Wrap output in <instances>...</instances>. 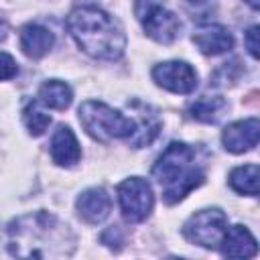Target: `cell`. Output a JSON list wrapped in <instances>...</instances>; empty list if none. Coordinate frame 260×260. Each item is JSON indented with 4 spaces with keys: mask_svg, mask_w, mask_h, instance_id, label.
Masks as SVG:
<instances>
[{
    "mask_svg": "<svg viewBox=\"0 0 260 260\" xmlns=\"http://www.w3.org/2000/svg\"><path fill=\"white\" fill-rule=\"evenodd\" d=\"M73 248L69 228L47 211L12 219L0 236V256L10 258H63Z\"/></svg>",
    "mask_w": 260,
    "mask_h": 260,
    "instance_id": "obj_1",
    "label": "cell"
},
{
    "mask_svg": "<svg viewBox=\"0 0 260 260\" xmlns=\"http://www.w3.org/2000/svg\"><path fill=\"white\" fill-rule=\"evenodd\" d=\"M67 30L77 47L104 61H116L126 49L122 26L98 6H79L67 16Z\"/></svg>",
    "mask_w": 260,
    "mask_h": 260,
    "instance_id": "obj_2",
    "label": "cell"
},
{
    "mask_svg": "<svg viewBox=\"0 0 260 260\" xmlns=\"http://www.w3.org/2000/svg\"><path fill=\"white\" fill-rule=\"evenodd\" d=\"M152 177L162 187L165 203L173 205L195 191L205 173L195 160V150L185 142H171L152 167Z\"/></svg>",
    "mask_w": 260,
    "mask_h": 260,
    "instance_id": "obj_3",
    "label": "cell"
},
{
    "mask_svg": "<svg viewBox=\"0 0 260 260\" xmlns=\"http://www.w3.org/2000/svg\"><path fill=\"white\" fill-rule=\"evenodd\" d=\"M79 122L85 128V132L100 142H110L114 138L132 136L136 128L134 120L126 118L118 110L98 100H87L79 106Z\"/></svg>",
    "mask_w": 260,
    "mask_h": 260,
    "instance_id": "obj_4",
    "label": "cell"
},
{
    "mask_svg": "<svg viewBox=\"0 0 260 260\" xmlns=\"http://www.w3.org/2000/svg\"><path fill=\"white\" fill-rule=\"evenodd\" d=\"M228 230V217L221 209L209 207L193 213L185 225H183V236L197 246L203 248H219L223 236Z\"/></svg>",
    "mask_w": 260,
    "mask_h": 260,
    "instance_id": "obj_5",
    "label": "cell"
},
{
    "mask_svg": "<svg viewBox=\"0 0 260 260\" xmlns=\"http://www.w3.org/2000/svg\"><path fill=\"white\" fill-rule=\"evenodd\" d=\"M116 191H118L122 215L128 221L138 223L150 215L152 205H154V195H152V187L146 179L130 177V179L122 181Z\"/></svg>",
    "mask_w": 260,
    "mask_h": 260,
    "instance_id": "obj_6",
    "label": "cell"
},
{
    "mask_svg": "<svg viewBox=\"0 0 260 260\" xmlns=\"http://www.w3.org/2000/svg\"><path fill=\"white\" fill-rule=\"evenodd\" d=\"M152 79L156 85L173 93H191L197 87V73L185 61H165L154 65Z\"/></svg>",
    "mask_w": 260,
    "mask_h": 260,
    "instance_id": "obj_7",
    "label": "cell"
},
{
    "mask_svg": "<svg viewBox=\"0 0 260 260\" xmlns=\"http://www.w3.org/2000/svg\"><path fill=\"white\" fill-rule=\"evenodd\" d=\"M140 22H142L144 32L152 41L162 43V45L173 43L179 37V30H181V22H179L177 14L162 8V6H154L152 10H148L140 18Z\"/></svg>",
    "mask_w": 260,
    "mask_h": 260,
    "instance_id": "obj_8",
    "label": "cell"
},
{
    "mask_svg": "<svg viewBox=\"0 0 260 260\" xmlns=\"http://www.w3.org/2000/svg\"><path fill=\"white\" fill-rule=\"evenodd\" d=\"M258 134H260L258 118H246V120L230 124L221 134V142L225 150L240 154V152L252 150L258 144Z\"/></svg>",
    "mask_w": 260,
    "mask_h": 260,
    "instance_id": "obj_9",
    "label": "cell"
},
{
    "mask_svg": "<svg viewBox=\"0 0 260 260\" xmlns=\"http://www.w3.org/2000/svg\"><path fill=\"white\" fill-rule=\"evenodd\" d=\"M75 209L85 223H102L112 211V197L108 195L106 189L91 187L77 197Z\"/></svg>",
    "mask_w": 260,
    "mask_h": 260,
    "instance_id": "obj_10",
    "label": "cell"
},
{
    "mask_svg": "<svg viewBox=\"0 0 260 260\" xmlns=\"http://www.w3.org/2000/svg\"><path fill=\"white\" fill-rule=\"evenodd\" d=\"M193 43L203 55H221L234 47V37L221 24H203L195 30Z\"/></svg>",
    "mask_w": 260,
    "mask_h": 260,
    "instance_id": "obj_11",
    "label": "cell"
},
{
    "mask_svg": "<svg viewBox=\"0 0 260 260\" xmlns=\"http://www.w3.org/2000/svg\"><path fill=\"white\" fill-rule=\"evenodd\" d=\"M51 158L59 167H71L81 158L79 142L69 126H59L51 138Z\"/></svg>",
    "mask_w": 260,
    "mask_h": 260,
    "instance_id": "obj_12",
    "label": "cell"
},
{
    "mask_svg": "<svg viewBox=\"0 0 260 260\" xmlns=\"http://www.w3.org/2000/svg\"><path fill=\"white\" fill-rule=\"evenodd\" d=\"M221 254L228 258H252L256 256V238L244 225H232L225 230V236L219 244Z\"/></svg>",
    "mask_w": 260,
    "mask_h": 260,
    "instance_id": "obj_13",
    "label": "cell"
},
{
    "mask_svg": "<svg viewBox=\"0 0 260 260\" xmlns=\"http://www.w3.org/2000/svg\"><path fill=\"white\" fill-rule=\"evenodd\" d=\"M55 43V37L49 28L41 26V24H35V22H28L20 28V49L26 57L30 59H41L45 57L51 47Z\"/></svg>",
    "mask_w": 260,
    "mask_h": 260,
    "instance_id": "obj_14",
    "label": "cell"
},
{
    "mask_svg": "<svg viewBox=\"0 0 260 260\" xmlns=\"http://www.w3.org/2000/svg\"><path fill=\"white\" fill-rule=\"evenodd\" d=\"M71 100H73L71 87L65 81H59V79L45 81L41 85V89H39V102L45 104L47 108H53V110H65V108H69Z\"/></svg>",
    "mask_w": 260,
    "mask_h": 260,
    "instance_id": "obj_15",
    "label": "cell"
},
{
    "mask_svg": "<svg viewBox=\"0 0 260 260\" xmlns=\"http://www.w3.org/2000/svg\"><path fill=\"white\" fill-rule=\"evenodd\" d=\"M225 108H228V104H225L223 98H219V95H213V98L211 95H203V98L195 100L189 106V116L193 120L213 124V122H217L223 116Z\"/></svg>",
    "mask_w": 260,
    "mask_h": 260,
    "instance_id": "obj_16",
    "label": "cell"
},
{
    "mask_svg": "<svg viewBox=\"0 0 260 260\" xmlns=\"http://www.w3.org/2000/svg\"><path fill=\"white\" fill-rule=\"evenodd\" d=\"M258 165H244L230 173V187L242 195H258Z\"/></svg>",
    "mask_w": 260,
    "mask_h": 260,
    "instance_id": "obj_17",
    "label": "cell"
},
{
    "mask_svg": "<svg viewBox=\"0 0 260 260\" xmlns=\"http://www.w3.org/2000/svg\"><path fill=\"white\" fill-rule=\"evenodd\" d=\"M158 128H160V122L154 114H146L142 112L140 114V124L134 128L132 136H130V144L134 148H142V146H148L154 136L158 134Z\"/></svg>",
    "mask_w": 260,
    "mask_h": 260,
    "instance_id": "obj_18",
    "label": "cell"
},
{
    "mask_svg": "<svg viewBox=\"0 0 260 260\" xmlns=\"http://www.w3.org/2000/svg\"><path fill=\"white\" fill-rule=\"evenodd\" d=\"M22 122H24L26 130H28L32 136H41V134L49 128L51 116L45 114V112L39 108L37 102H28V104L24 106V110H22Z\"/></svg>",
    "mask_w": 260,
    "mask_h": 260,
    "instance_id": "obj_19",
    "label": "cell"
},
{
    "mask_svg": "<svg viewBox=\"0 0 260 260\" xmlns=\"http://www.w3.org/2000/svg\"><path fill=\"white\" fill-rule=\"evenodd\" d=\"M185 10L193 20H205L213 12V4L209 0H185Z\"/></svg>",
    "mask_w": 260,
    "mask_h": 260,
    "instance_id": "obj_20",
    "label": "cell"
},
{
    "mask_svg": "<svg viewBox=\"0 0 260 260\" xmlns=\"http://www.w3.org/2000/svg\"><path fill=\"white\" fill-rule=\"evenodd\" d=\"M18 73L16 61L8 53H0V81L2 79H12Z\"/></svg>",
    "mask_w": 260,
    "mask_h": 260,
    "instance_id": "obj_21",
    "label": "cell"
},
{
    "mask_svg": "<svg viewBox=\"0 0 260 260\" xmlns=\"http://www.w3.org/2000/svg\"><path fill=\"white\" fill-rule=\"evenodd\" d=\"M244 43H246L248 53H250L254 59H258V26H252V28L246 32Z\"/></svg>",
    "mask_w": 260,
    "mask_h": 260,
    "instance_id": "obj_22",
    "label": "cell"
},
{
    "mask_svg": "<svg viewBox=\"0 0 260 260\" xmlns=\"http://www.w3.org/2000/svg\"><path fill=\"white\" fill-rule=\"evenodd\" d=\"M154 6H160V2L158 0H136L134 2V14L138 16V20L148 12V10H152Z\"/></svg>",
    "mask_w": 260,
    "mask_h": 260,
    "instance_id": "obj_23",
    "label": "cell"
},
{
    "mask_svg": "<svg viewBox=\"0 0 260 260\" xmlns=\"http://www.w3.org/2000/svg\"><path fill=\"white\" fill-rule=\"evenodd\" d=\"M246 2H248V4H250L254 10H258V6H260V0H246Z\"/></svg>",
    "mask_w": 260,
    "mask_h": 260,
    "instance_id": "obj_24",
    "label": "cell"
},
{
    "mask_svg": "<svg viewBox=\"0 0 260 260\" xmlns=\"http://www.w3.org/2000/svg\"><path fill=\"white\" fill-rule=\"evenodd\" d=\"M2 39H4V32H2V30H0V41H2Z\"/></svg>",
    "mask_w": 260,
    "mask_h": 260,
    "instance_id": "obj_25",
    "label": "cell"
}]
</instances>
